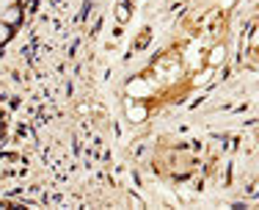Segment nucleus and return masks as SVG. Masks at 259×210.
Segmentation results:
<instances>
[{"mask_svg":"<svg viewBox=\"0 0 259 210\" xmlns=\"http://www.w3.org/2000/svg\"><path fill=\"white\" fill-rule=\"evenodd\" d=\"M0 39H6V28L3 25H0Z\"/></svg>","mask_w":259,"mask_h":210,"instance_id":"obj_1","label":"nucleus"},{"mask_svg":"<svg viewBox=\"0 0 259 210\" xmlns=\"http://www.w3.org/2000/svg\"><path fill=\"white\" fill-rule=\"evenodd\" d=\"M6 3H9V0H0V6H6Z\"/></svg>","mask_w":259,"mask_h":210,"instance_id":"obj_2","label":"nucleus"}]
</instances>
